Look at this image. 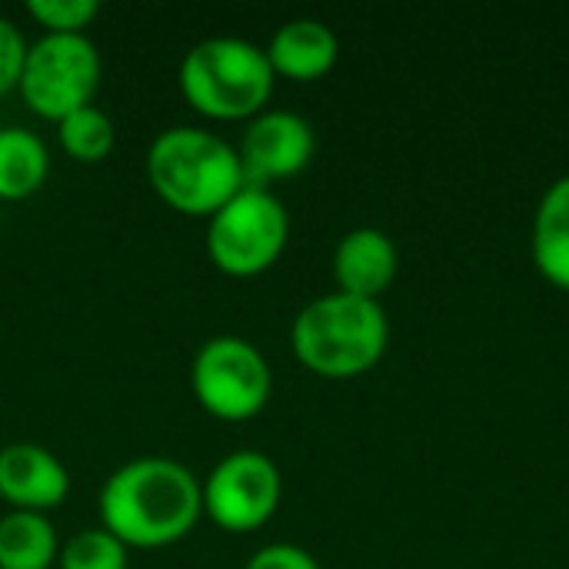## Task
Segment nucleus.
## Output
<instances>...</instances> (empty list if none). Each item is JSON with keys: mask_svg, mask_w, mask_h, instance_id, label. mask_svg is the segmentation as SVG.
<instances>
[{"mask_svg": "<svg viewBox=\"0 0 569 569\" xmlns=\"http://www.w3.org/2000/svg\"><path fill=\"white\" fill-rule=\"evenodd\" d=\"M100 73L103 60L87 33H43L27 47L17 90L37 117L60 123L93 103Z\"/></svg>", "mask_w": 569, "mask_h": 569, "instance_id": "6", "label": "nucleus"}, {"mask_svg": "<svg viewBox=\"0 0 569 569\" xmlns=\"http://www.w3.org/2000/svg\"><path fill=\"white\" fill-rule=\"evenodd\" d=\"M177 83L200 117L237 123L267 110L277 73L260 43L247 37H207L180 60Z\"/></svg>", "mask_w": 569, "mask_h": 569, "instance_id": "4", "label": "nucleus"}, {"mask_svg": "<svg viewBox=\"0 0 569 569\" xmlns=\"http://www.w3.org/2000/svg\"><path fill=\"white\" fill-rule=\"evenodd\" d=\"M313 150H317V133L310 120L293 110H270V107L253 120H247V130L237 147L247 183L253 187L297 177L300 170L310 167Z\"/></svg>", "mask_w": 569, "mask_h": 569, "instance_id": "9", "label": "nucleus"}, {"mask_svg": "<svg viewBox=\"0 0 569 569\" xmlns=\"http://www.w3.org/2000/svg\"><path fill=\"white\" fill-rule=\"evenodd\" d=\"M533 263L553 287L569 293V173L543 193L537 207Z\"/></svg>", "mask_w": 569, "mask_h": 569, "instance_id": "13", "label": "nucleus"}, {"mask_svg": "<svg viewBox=\"0 0 569 569\" xmlns=\"http://www.w3.org/2000/svg\"><path fill=\"white\" fill-rule=\"evenodd\" d=\"M390 343V320L380 300L327 293L310 300L293 327L290 347L297 360L323 380H353L380 363Z\"/></svg>", "mask_w": 569, "mask_h": 569, "instance_id": "3", "label": "nucleus"}, {"mask_svg": "<svg viewBox=\"0 0 569 569\" xmlns=\"http://www.w3.org/2000/svg\"><path fill=\"white\" fill-rule=\"evenodd\" d=\"M243 569H320L313 553L293 543H267L260 547Z\"/></svg>", "mask_w": 569, "mask_h": 569, "instance_id": "20", "label": "nucleus"}, {"mask_svg": "<svg viewBox=\"0 0 569 569\" xmlns=\"http://www.w3.org/2000/svg\"><path fill=\"white\" fill-rule=\"evenodd\" d=\"M147 180L170 210L207 220L247 187L237 147L220 133L190 123L167 127L150 140Z\"/></svg>", "mask_w": 569, "mask_h": 569, "instance_id": "2", "label": "nucleus"}, {"mask_svg": "<svg viewBox=\"0 0 569 569\" xmlns=\"http://www.w3.org/2000/svg\"><path fill=\"white\" fill-rule=\"evenodd\" d=\"M290 240V213L277 193L247 183L207 220V253L227 277L267 273Z\"/></svg>", "mask_w": 569, "mask_h": 569, "instance_id": "5", "label": "nucleus"}, {"mask_svg": "<svg viewBox=\"0 0 569 569\" xmlns=\"http://www.w3.org/2000/svg\"><path fill=\"white\" fill-rule=\"evenodd\" d=\"M97 513L127 550H163L190 537L203 517L200 480L180 460L137 457L107 477Z\"/></svg>", "mask_w": 569, "mask_h": 569, "instance_id": "1", "label": "nucleus"}, {"mask_svg": "<svg viewBox=\"0 0 569 569\" xmlns=\"http://www.w3.org/2000/svg\"><path fill=\"white\" fill-rule=\"evenodd\" d=\"M70 493L67 467L40 443H7L0 450V500L10 510L50 513Z\"/></svg>", "mask_w": 569, "mask_h": 569, "instance_id": "10", "label": "nucleus"}, {"mask_svg": "<svg viewBox=\"0 0 569 569\" xmlns=\"http://www.w3.org/2000/svg\"><path fill=\"white\" fill-rule=\"evenodd\" d=\"M50 177V150L27 127H0V200L20 203Z\"/></svg>", "mask_w": 569, "mask_h": 569, "instance_id": "14", "label": "nucleus"}, {"mask_svg": "<svg viewBox=\"0 0 569 569\" xmlns=\"http://www.w3.org/2000/svg\"><path fill=\"white\" fill-rule=\"evenodd\" d=\"M60 557V537L47 513L10 510L0 517V569H50Z\"/></svg>", "mask_w": 569, "mask_h": 569, "instance_id": "15", "label": "nucleus"}, {"mask_svg": "<svg viewBox=\"0 0 569 569\" xmlns=\"http://www.w3.org/2000/svg\"><path fill=\"white\" fill-rule=\"evenodd\" d=\"M400 267L397 247L390 233L377 227H357L340 237L333 250V280L340 293L380 300V293L393 283Z\"/></svg>", "mask_w": 569, "mask_h": 569, "instance_id": "11", "label": "nucleus"}, {"mask_svg": "<svg viewBox=\"0 0 569 569\" xmlns=\"http://www.w3.org/2000/svg\"><path fill=\"white\" fill-rule=\"evenodd\" d=\"M27 47L30 43H27L23 30L10 17H0V97L17 90L23 60H27Z\"/></svg>", "mask_w": 569, "mask_h": 569, "instance_id": "19", "label": "nucleus"}, {"mask_svg": "<svg viewBox=\"0 0 569 569\" xmlns=\"http://www.w3.org/2000/svg\"><path fill=\"white\" fill-rule=\"evenodd\" d=\"M57 140H60V150L70 160L100 163V160L110 157V150L117 143V130H113V120L107 117V110L90 103V107H80V110L67 113L57 123Z\"/></svg>", "mask_w": 569, "mask_h": 569, "instance_id": "16", "label": "nucleus"}, {"mask_svg": "<svg viewBox=\"0 0 569 569\" xmlns=\"http://www.w3.org/2000/svg\"><path fill=\"white\" fill-rule=\"evenodd\" d=\"M263 50H267V60L277 77L307 83V80H320L323 73L333 70V63L340 57V40L323 20L297 17V20H287L283 27H277V33L270 37V43Z\"/></svg>", "mask_w": 569, "mask_h": 569, "instance_id": "12", "label": "nucleus"}, {"mask_svg": "<svg viewBox=\"0 0 569 569\" xmlns=\"http://www.w3.org/2000/svg\"><path fill=\"white\" fill-rule=\"evenodd\" d=\"M97 13V0H27V17L43 27V33H87Z\"/></svg>", "mask_w": 569, "mask_h": 569, "instance_id": "18", "label": "nucleus"}, {"mask_svg": "<svg viewBox=\"0 0 569 569\" xmlns=\"http://www.w3.org/2000/svg\"><path fill=\"white\" fill-rule=\"evenodd\" d=\"M60 569H127L130 567V550L107 533L103 527H90L80 530L73 537H67L60 543V557H57Z\"/></svg>", "mask_w": 569, "mask_h": 569, "instance_id": "17", "label": "nucleus"}, {"mask_svg": "<svg viewBox=\"0 0 569 569\" xmlns=\"http://www.w3.org/2000/svg\"><path fill=\"white\" fill-rule=\"evenodd\" d=\"M190 387L197 403L223 420V423H243L253 420L273 393V373L260 347H253L243 337L223 333L210 337L190 367Z\"/></svg>", "mask_w": 569, "mask_h": 569, "instance_id": "7", "label": "nucleus"}, {"mask_svg": "<svg viewBox=\"0 0 569 569\" xmlns=\"http://www.w3.org/2000/svg\"><path fill=\"white\" fill-rule=\"evenodd\" d=\"M283 477L260 450H233L200 480L203 517L223 533H253L280 507Z\"/></svg>", "mask_w": 569, "mask_h": 569, "instance_id": "8", "label": "nucleus"}]
</instances>
